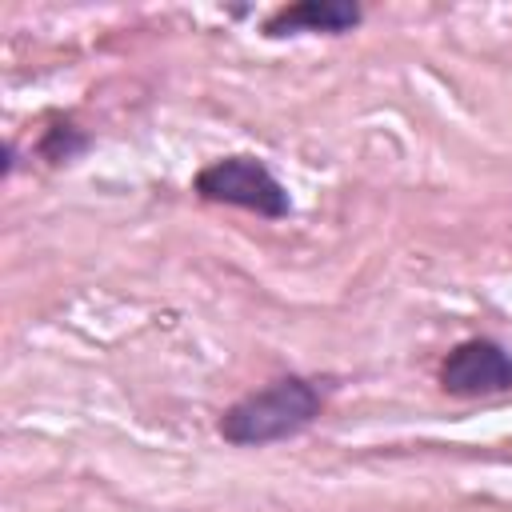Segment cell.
Returning <instances> with one entry per match:
<instances>
[{
    "label": "cell",
    "instance_id": "cell-1",
    "mask_svg": "<svg viewBox=\"0 0 512 512\" xmlns=\"http://www.w3.org/2000/svg\"><path fill=\"white\" fill-rule=\"evenodd\" d=\"M320 412H324V392L316 388V380L292 372L232 400L220 412L216 432L232 448H268L312 428Z\"/></svg>",
    "mask_w": 512,
    "mask_h": 512
},
{
    "label": "cell",
    "instance_id": "cell-2",
    "mask_svg": "<svg viewBox=\"0 0 512 512\" xmlns=\"http://www.w3.org/2000/svg\"><path fill=\"white\" fill-rule=\"evenodd\" d=\"M192 192L208 204H228L264 220H284L292 212V196L280 184V176L260 156H248V152L208 160L192 176Z\"/></svg>",
    "mask_w": 512,
    "mask_h": 512
},
{
    "label": "cell",
    "instance_id": "cell-3",
    "mask_svg": "<svg viewBox=\"0 0 512 512\" xmlns=\"http://www.w3.org/2000/svg\"><path fill=\"white\" fill-rule=\"evenodd\" d=\"M436 384L456 400L504 396L512 392V352L492 336H468L444 352Z\"/></svg>",
    "mask_w": 512,
    "mask_h": 512
},
{
    "label": "cell",
    "instance_id": "cell-4",
    "mask_svg": "<svg viewBox=\"0 0 512 512\" xmlns=\"http://www.w3.org/2000/svg\"><path fill=\"white\" fill-rule=\"evenodd\" d=\"M364 20V8L352 0H296V4H280L268 20H264V36L268 40H284V36H344Z\"/></svg>",
    "mask_w": 512,
    "mask_h": 512
},
{
    "label": "cell",
    "instance_id": "cell-5",
    "mask_svg": "<svg viewBox=\"0 0 512 512\" xmlns=\"http://www.w3.org/2000/svg\"><path fill=\"white\" fill-rule=\"evenodd\" d=\"M84 148H88V136H84L72 120H56V124L44 128V136H40V156L52 160V164H68V160H76Z\"/></svg>",
    "mask_w": 512,
    "mask_h": 512
}]
</instances>
